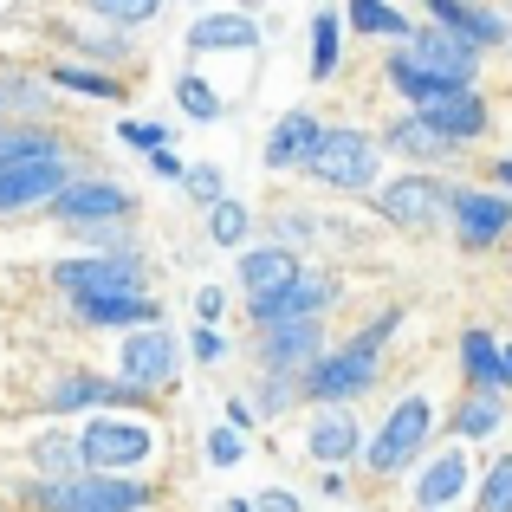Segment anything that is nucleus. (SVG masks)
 <instances>
[{
  "instance_id": "nucleus-47",
  "label": "nucleus",
  "mask_w": 512,
  "mask_h": 512,
  "mask_svg": "<svg viewBox=\"0 0 512 512\" xmlns=\"http://www.w3.org/2000/svg\"><path fill=\"white\" fill-rule=\"evenodd\" d=\"M487 175H493V188H506V195H512V156H493Z\"/></svg>"
},
{
  "instance_id": "nucleus-44",
  "label": "nucleus",
  "mask_w": 512,
  "mask_h": 512,
  "mask_svg": "<svg viewBox=\"0 0 512 512\" xmlns=\"http://www.w3.org/2000/svg\"><path fill=\"white\" fill-rule=\"evenodd\" d=\"M253 422H260V409H253V396H234V402H227V428H240V435H247Z\"/></svg>"
},
{
  "instance_id": "nucleus-34",
  "label": "nucleus",
  "mask_w": 512,
  "mask_h": 512,
  "mask_svg": "<svg viewBox=\"0 0 512 512\" xmlns=\"http://www.w3.org/2000/svg\"><path fill=\"white\" fill-rule=\"evenodd\" d=\"M247 234H253V208L247 201H214L208 208V240L214 247H247Z\"/></svg>"
},
{
  "instance_id": "nucleus-43",
  "label": "nucleus",
  "mask_w": 512,
  "mask_h": 512,
  "mask_svg": "<svg viewBox=\"0 0 512 512\" xmlns=\"http://www.w3.org/2000/svg\"><path fill=\"white\" fill-rule=\"evenodd\" d=\"M221 312H227V286H195V318L201 325H221Z\"/></svg>"
},
{
  "instance_id": "nucleus-38",
  "label": "nucleus",
  "mask_w": 512,
  "mask_h": 512,
  "mask_svg": "<svg viewBox=\"0 0 512 512\" xmlns=\"http://www.w3.org/2000/svg\"><path fill=\"white\" fill-rule=\"evenodd\" d=\"M305 396V383H292V376H253V409L273 422V415H286L292 402Z\"/></svg>"
},
{
  "instance_id": "nucleus-3",
  "label": "nucleus",
  "mask_w": 512,
  "mask_h": 512,
  "mask_svg": "<svg viewBox=\"0 0 512 512\" xmlns=\"http://www.w3.org/2000/svg\"><path fill=\"white\" fill-rule=\"evenodd\" d=\"M428 435H435V396L428 389H409L396 396V409L383 415V428L363 448V474L370 480H402L428 461Z\"/></svg>"
},
{
  "instance_id": "nucleus-10",
  "label": "nucleus",
  "mask_w": 512,
  "mask_h": 512,
  "mask_svg": "<svg viewBox=\"0 0 512 512\" xmlns=\"http://www.w3.org/2000/svg\"><path fill=\"white\" fill-rule=\"evenodd\" d=\"M117 376H124V383H137L143 396H163V389H175V376H182V344L169 338V325L130 331V338L117 344Z\"/></svg>"
},
{
  "instance_id": "nucleus-35",
  "label": "nucleus",
  "mask_w": 512,
  "mask_h": 512,
  "mask_svg": "<svg viewBox=\"0 0 512 512\" xmlns=\"http://www.w3.org/2000/svg\"><path fill=\"white\" fill-rule=\"evenodd\" d=\"M175 98H182V117H195V124H214V117L227 111V98L201 72H182V78H175Z\"/></svg>"
},
{
  "instance_id": "nucleus-49",
  "label": "nucleus",
  "mask_w": 512,
  "mask_h": 512,
  "mask_svg": "<svg viewBox=\"0 0 512 512\" xmlns=\"http://www.w3.org/2000/svg\"><path fill=\"white\" fill-rule=\"evenodd\" d=\"M506 383H512V344H506Z\"/></svg>"
},
{
  "instance_id": "nucleus-24",
  "label": "nucleus",
  "mask_w": 512,
  "mask_h": 512,
  "mask_svg": "<svg viewBox=\"0 0 512 512\" xmlns=\"http://www.w3.org/2000/svg\"><path fill=\"white\" fill-rule=\"evenodd\" d=\"M253 46H266L260 39V20L253 13H201L195 26H188V52H253Z\"/></svg>"
},
{
  "instance_id": "nucleus-42",
  "label": "nucleus",
  "mask_w": 512,
  "mask_h": 512,
  "mask_svg": "<svg viewBox=\"0 0 512 512\" xmlns=\"http://www.w3.org/2000/svg\"><path fill=\"white\" fill-rule=\"evenodd\" d=\"M188 350H195V363H208V370H214V363H227V338L214 325H201L195 338H188Z\"/></svg>"
},
{
  "instance_id": "nucleus-40",
  "label": "nucleus",
  "mask_w": 512,
  "mask_h": 512,
  "mask_svg": "<svg viewBox=\"0 0 512 512\" xmlns=\"http://www.w3.org/2000/svg\"><path fill=\"white\" fill-rule=\"evenodd\" d=\"M117 137H124V143H137L143 156L175 150V130H169V124H137V117H124V124H117Z\"/></svg>"
},
{
  "instance_id": "nucleus-1",
  "label": "nucleus",
  "mask_w": 512,
  "mask_h": 512,
  "mask_svg": "<svg viewBox=\"0 0 512 512\" xmlns=\"http://www.w3.org/2000/svg\"><path fill=\"white\" fill-rule=\"evenodd\" d=\"M396 325H402V305H389V312L376 318V325H363L357 338L331 344V357L305 376V402H312V409H325V402L370 396V389L383 383V344H389V331H396Z\"/></svg>"
},
{
  "instance_id": "nucleus-37",
  "label": "nucleus",
  "mask_w": 512,
  "mask_h": 512,
  "mask_svg": "<svg viewBox=\"0 0 512 512\" xmlns=\"http://www.w3.org/2000/svg\"><path fill=\"white\" fill-rule=\"evenodd\" d=\"M78 7L104 26H150L156 13H163V0H78Z\"/></svg>"
},
{
  "instance_id": "nucleus-20",
  "label": "nucleus",
  "mask_w": 512,
  "mask_h": 512,
  "mask_svg": "<svg viewBox=\"0 0 512 512\" xmlns=\"http://www.w3.org/2000/svg\"><path fill=\"white\" fill-rule=\"evenodd\" d=\"M422 7L435 13V26L461 33L467 46H480V52L512 46V13H500V7H474V0H422Z\"/></svg>"
},
{
  "instance_id": "nucleus-16",
  "label": "nucleus",
  "mask_w": 512,
  "mask_h": 512,
  "mask_svg": "<svg viewBox=\"0 0 512 512\" xmlns=\"http://www.w3.org/2000/svg\"><path fill=\"white\" fill-rule=\"evenodd\" d=\"M305 461L338 474V467H363V428L344 402H325V409L305 415Z\"/></svg>"
},
{
  "instance_id": "nucleus-11",
  "label": "nucleus",
  "mask_w": 512,
  "mask_h": 512,
  "mask_svg": "<svg viewBox=\"0 0 512 512\" xmlns=\"http://www.w3.org/2000/svg\"><path fill=\"white\" fill-rule=\"evenodd\" d=\"M104 402H124V409H150L156 396H143L137 383H124V376L59 370V376L46 383V396H39V409H46V415H78V409H104Z\"/></svg>"
},
{
  "instance_id": "nucleus-14",
  "label": "nucleus",
  "mask_w": 512,
  "mask_h": 512,
  "mask_svg": "<svg viewBox=\"0 0 512 512\" xmlns=\"http://www.w3.org/2000/svg\"><path fill=\"white\" fill-rule=\"evenodd\" d=\"M325 357H331V331H325V318H312V325L260 331V357L253 363H260V376H292V383H305Z\"/></svg>"
},
{
  "instance_id": "nucleus-25",
  "label": "nucleus",
  "mask_w": 512,
  "mask_h": 512,
  "mask_svg": "<svg viewBox=\"0 0 512 512\" xmlns=\"http://www.w3.org/2000/svg\"><path fill=\"white\" fill-rule=\"evenodd\" d=\"M46 156H78L72 137L52 124H0V169H20V163H46Z\"/></svg>"
},
{
  "instance_id": "nucleus-41",
  "label": "nucleus",
  "mask_w": 512,
  "mask_h": 512,
  "mask_svg": "<svg viewBox=\"0 0 512 512\" xmlns=\"http://www.w3.org/2000/svg\"><path fill=\"white\" fill-rule=\"evenodd\" d=\"M188 195L214 208V201H227V175L214 169V163H188Z\"/></svg>"
},
{
  "instance_id": "nucleus-23",
  "label": "nucleus",
  "mask_w": 512,
  "mask_h": 512,
  "mask_svg": "<svg viewBox=\"0 0 512 512\" xmlns=\"http://www.w3.org/2000/svg\"><path fill=\"white\" fill-rule=\"evenodd\" d=\"M415 117H428V124L441 130V137H454V143H480L493 130V111H487V98L480 91H441L428 111H415Z\"/></svg>"
},
{
  "instance_id": "nucleus-29",
  "label": "nucleus",
  "mask_w": 512,
  "mask_h": 512,
  "mask_svg": "<svg viewBox=\"0 0 512 512\" xmlns=\"http://www.w3.org/2000/svg\"><path fill=\"white\" fill-rule=\"evenodd\" d=\"M506 428V396H487V389H467L461 409H454V435L461 441H487Z\"/></svg>"
},
{
  "instance_id": "nucleus-27",
  "label": "nucleus",
  "mask_w": 512,
  "mask_h": 512,
  "mask_svg": "<svg viewBox=\"0 0 512 512\" xmlns=\"http://www.w3.org/2000/svg\"><path fill=\"white\" fill-rule=\"evenodd\" d=\"M344 20L357 26L363 39H402V46L422 33V26H415L402 7H389V0H344Z\"/></svg>"
},
{
  "instance_id": "nucleus-6",
  "label": "nucleus",
  "mask_w": 512,
  "mask_h": 512,
  "mask_svg": "<svg viewBox=\"0 0 512 512\" xmlns=\"http://www.w3.org/2000/svg\"><path fill=\"white\" fill-rule=\"evenodd\" d=\"M52 286L72 299H98V292H150V260L143 253H78V260L52 266Z\"/></svg>"
},
{
  "instance_id": "nucleus-48",
  "label": "nucleus",
  "mask_w": 512,
  "mask_h": 512,
  "mask_svg": "<svg viewBox=\"0 0 512 512\" xmlns=\"http://www.w3.org/2000/svg\"><path fill=\"white\" fill-rule=\"evenodd\" d=\"M221 512H260V506H253V500H227Z\"/></svg>"
},
{
  "instance_id": "nucleus-2",
  "label": "nucleus",
  "mask_w": 512,
  "mask_h": 512,
  "mask_svg": "<svg viewBox=\"0 0 512 512\" xmlns=\"http://www.w3.org/2000/svg\"><path fill=\"white\" fill-rule=\"evenodd\" d=\"M20 500L33 512H150L156 487L137 474H72V480H26Z\"/></svg>"
},
{
  "instance_id": "nucleus-32",
  "label": "nucleus",
  "mask_w": 512,
  "mask_h": 512,
  "mask_svg": "<svg viewBox=\"0 0 512 512\" xmlns=\"http://www.w3.org/2000/svg\"><path fill=\"white\" fill-rule=\"evenodd\" d=\"M85 59H98V65H137V39H130V26H85V33L72 39Z\"/></svg>"
},
{
  "instance_id": "nucleus-36",
  "label": "nucleus",
  "mask_w": 512,
  "mask_h": 512,
  "mask_svg": "<svg viewBox=\"0 0 512 512\" xmlns=\"http://www.w3.org/2000/svg\"><path fill=\"white\" fill-rule=\"evenodd\" d=\"M474 512H512V454H493L474 487Z\"/></svg>"
},
{
  "instance_id": "nucleus-39",
  "label": "nucleus",
  "mask_w": 512,
  "mask_h": 512,
  "mask_svg": "<svg viewBox=\"0 0 512 512\" xmlns=\"http://www.w3.org/2000/svg\"><path fill=\"white\" fill-rule=\"evenodd\" d=\"M201 454H208L214 467H240V454H247V435H240V428H208V441H201Z\"/></svg>"
},
{
  "instance_id": "nucleus-31",
  "label": "nucleus",
  "mask_w": 512,
  "mask_h": 512,
  "mask_svg": "<svg viewBox=\"0 0 512 512\" xmlns=\"http://www.w3.org/2000/svg\"><path fill=\"white\" fill-rule=\"evenodd\" d=\"M33 467H39V480H72V474H85V448H78V435L52 428V435L33 441Z\"/></svg>"
},
{
  "instance_id": "nucleus-5",
  "label": "nucleus",
  "mask_w": 512,
  "mask_h": 512,
  "mask_svg": "<svg viewBox=\"0 0 512 512\" xmlns=\"http://www.w3.org/2000/svg\"><path fill=\"white\" fill-rule=\"evenodd\" d=\"M448 227L467 253H487L512 234V195L493 182H454L448 188Z\"/></svg>"
},
{
  "instance_id": "nucleus-7",
  "label": "nucleus",
  "mask_w": 512,
  "mask_h": 512,
  "mask_svg": "<svg viewBox=\"0 0 512 512\" xmlns=\"http://www.w3.org/2000/svg\"><path fill=\"white\" fill-rule=\"evenodd\" d=\"M78 448H85L91 474H137V467L156 461V428L124 422V415H98V422L78 428Z\"/></svg>"
},
{
  "instance_id": "nucleus-8",
  "label": "nucleus",
  "mask_w": 512,
  "mask_h": 512,
  "mask_svg": "<svg viewBox=\"0 0 512 512\" xmlns=\"http://www.w3.org/2000/svg\"><path fill=\"white\" fill-rule=\"evenodd\" d=\"M376 214H383L389 227H402V234H435L441 221H448V188L435 182L428 169H409V175H396V182H383L376 188V201H370Z\"/></svg>"
},
{
  "instance_id": "nucleus-50",
  "label": "nucleus",
  "mask_w": 512,
  "mask_h": 512,
  "mask_svg": "<svg viewBox=\"0 0 512 512\" xmlns=\"http://www.w3.org/2000/svg\"><path fill=\"white\" fill-rule=\"evenodd\" d=\"M188 7H201V0H188Z\"/></svg>"
},
{
  "instance_id": "nucleus-9",
  "label": "nucleus",
  "mask_w": 512,
  "mask_h": 512,
  "mask_svg": "<svg viewBox=\"0 0 512 512\" xmlns=\"http://www.w3.org/2000/svg\"><path fill=\"white\" fill-rule=\"evenodd\" d=\"M78 182V156H46V163H20L0 169V221H20V214H52V201Z\"/></svg>"
},
{
  "instance_id": "nucleus-45",
  "label": "nucleus",
  "mask_w": 512,
  "mask_h": 512,
  "mask_svg": "<svg viewBox=\"0 0 512 512\" xmlns=\"http://www.w3.org/2000/svg\"><path fill=\"white\" fill-rule=\"evenodd\" d=\"M260 512H305L299 506V493H286V487H273V493H260V500H253Z\"/></svg>"
},
{
  "instance_id": "nucleus-15",
  "label": "nucleus",
  "mask_w": 512,
  "mask_h": 512,
  "mask_svg": "<svg viewBox=\"0 0 512 512\" xmlns=\"http://www.w3.org/2000/svg\"><path fill=\"white\" fill-rule=\"evenodd\" d=\"M331 305H338V279L305 273V279H292L286 292H273V299H253L247 318H253V331H279V325H312V318H325Z\"/></svg>"
},
{
  "instance_id": "nucleus-22",
  "label": "nucleus",
  "mask_w": 512,
  "mask_h": 512,
  "mask_svg": "<svg viewBox=\"0 0 512 512\" xmlns=\"http://www.w3.org/2000/svg\"><path fill=\"white\" fill-rule=\"evenodd\" d=\"M383 150L389 156H409V163H422V169H441V163H454V156H461V143L441 137L428 117L409 111V117H396V124L383 130Z\"/></svg>"
},
{
  "instance_id": "nucleus-19",
  "label": "nucleus",
  "mask_w": 512,
  "mask_h": 512,
  "mask_svg": "<svg viewBox=\"0 0 512 512\" xmlns=\"http://www.w3.org/2000/svg\"><path fill=\"white\" fill-rule=\"evenodd\" d=\"M325 130L331 124H318V111H286L273 130H266V150H260V163L273 169V175H286V169H299L318 156V143H325Z\"/></svg>"
},
{
  "instance_id": "nucleus-17",
  "label": "nucleus",
  "mask_w": 512,
  "mask_h": 512,
  "mask_svg": "<svg viewBox=\"0 0 512 512\" xmlns=\"http://www.w3.org/2000/svg\"><path fill=\"white\" fill-rule=\"evenodd\" d=\"M467 487H474V461H467V448H435L409 474V506L415 512H454V500H461Z\"/></svg>"
},
{
  "instance_id": "nucleus-12",
  "label": "nucleus",
  "mask_w": 512,
  "mask_h": 512,
  "mask_svg": "<svg viewBox=\"0 0 512 512\" xmlns=\"http://www.w3.org/2000/svg\"><path fill=\"white\" fill-rule=\"evenodd\" d=\"M402 52H409L428 78H441L448 91H480V65H487V52L467 46V39L448 33V26H422V33H415Z\"/></svg>"
},
{
  "instance_id": "nucleus-4",
  "label": "nucleus",
  "mask_w": 512,
  "mask_h": 512,
  "mask_svg": "<svg viewBox=\"0 0 512 512\" xmlns=\"http://www.w3.org/2000/svg\"><path fill=\"white\" fill-rule=\"evenodd\" d=\"M318 188H344V195H376L383 188V143L370 137L363 124H331L318 156L305 163Z\"/></svg>"
},
{
  "instance_id": "nucleus-33",
  "label": "nucleus",
  "mask_w": 512,
  "mask_h": 512,
  "mask_svg": "<svg viewBox=\"0 0 512 512\" xmlns=\"http://www.w3.org/2000/svg\"><path fill=\"white\" fill-rule=\"evenodd\" d=\"M46 78H52V91H78V98H124L117 72H91V65H72V59H59Z\"/></svg>"
},
{
  "instance_id": "nucleus-13",
  "label": "nucleus",
  "mask_w": 512,
  "mask_h": 512,
  "mask_svg": "<svg viewBox=\"0 0 512 512\" xmlns=\"http://www.w3.org/2000/svg\"><path fill=\"white\" fill-rule=\"evenodd\" d=\"M52 221L65 227H111V221H137V188L111 182V175H78L59 201H52Z\"/></svg>"
},
{
  "instance_id": "nucleus-26",
  "label": "nucleus",
  "mask_w": 512,
  "mask_h": 512,
  "mask_svg": "<svg viewBox=\"0 0 512 512\" xmlns=\"http://www.w3.org/2000/svg\"><path fill=\"white\" fill-rule=\"evenodd\" d=\"M461 376L467 389H487V396H506V344H493V331H461Z\"/></svg>"
},
{
  "instance_id": "nucleus-18",
  "label": "nucleus",
  "mask_w": 512,
  "mask_h": 512,
  "mask_svg": "<svg viewBox=\"0 0 512 512\" xmlns=\"http://www.w3.org/2000/svg\"><path fill=\"white\" fill-rule=\"evenodd\" d=\"M72 318L85 331H150L163 325V305L150 299V292H98V299H72Z\"/></svg>"
},
{
  "instance_id": "nucleus-28",
  "label": "nucleus",
  "mask_w": 512,
  "mask_h": 512,
  "mask_svg": "<svg viewBox=\"0 0 512 512\" xmlns=\"http://www.w3.org/2000/svg\"><path fill=\"white\" fill-rule=\"evenodd\" d=\"M312 78L318 85H331V78H338V65H344V13L338 7H318L312 13Z\"/></svg>"
},
{
  "instance_id": "nucleus-46",
  "label": "nucleus",
  "mask_w": 512,
  "mask_h": 512,
  "mask_svg": "<svg viewBox=\"0 0 512 512\" xmlns=\"http://www.w3.org/2000/svg\"><path fill=\"white\" fill-rule=\"evenodd\" d=\"M150 169H156V175H169V182H188V163H182L175 150H156V156H150Z\"/></svg>"
},
{
  "instance_id": "nucleus-30",
  "label": "nucleus",
  "mask_w": 512,
  "mask_h": 512,
  "mask_svg": "<svg viewBox=\"0 0 512 512\" xmlns=\"http://www.w3.org/2000/svg\"><path fill=\"white\" fill-rule=\"evenodd\" d=\"M383 78L396 85V98H409V111H428V104H435L441 91H448L441 78H428L422 65L409 59V52H389V59H383Z\"/></svg>"
},
{
  "instance_id": "nucleus-21",
  "label": "nucleus",
  "mask_w": 512,
  "mask_h": 512,
  "mask_svg": "<svg viewBox=\"0 0 512 512\" xmlns=\"http://www.w3.org/2000/svg\"><path fill=\"white\" fill-rule=\"evenodd\" d=\"M292 279H305V266H299V247H286V240H266V247L240 253V286H247V305L286 292Z\"/></svg>"
}]
</instances>
